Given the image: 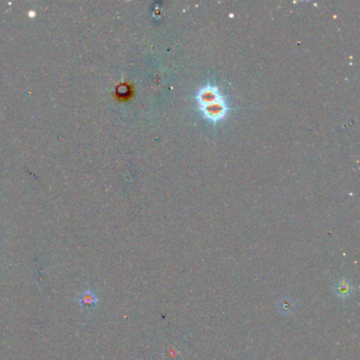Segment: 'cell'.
Returning <instances> with one entry per match:
<instances>
[{
  "label": "cell",
  "instance_id": "1",
  "mask_svg": "<svg viewBox=\"0 0 360 360\" xmlns=\"http://www.w3.org/2000/svg\"><path fill=\"white\" fill-rule=\"evenodd\" d=\"M198 103L202 112L209 121L219 122L227 112V106L215 87H205L198 94Z\"/></svg>",
  "mask_w": 360,
  "mask_h": 360
},
{
  "label": "cell",
  "instance_id": "2",
  "mask_svg": "<svg viewBox=\"0 0 360 360\" xmlns=\"http://www.w3.org/2000/svg\"><path fill=\"white\" fill-rule=\"evenodd\" d=\"M335 289H336V294H338L341 297H346L351 292V284L347 281L341 280L340 282L337 283Z\"/></svg>",
  "mask_w": 360,
  "mask_h": 360
},
{
  "label": "cell",
  "instance_id": "3",
  "mask_svg": "<svg viewBox=\"0 0 360 360\" xmlns=\"http://www.w3.org/2000/svg\"><path fill=\"white\" fill-rule=\"evenodd\" d=\"M80 302L82 303L85 307H90L93 306L95 303V297L93 294H90V292H87V294L82 295V297L80 298Z\"/></svg>",
  "mask_w": 360,
  "mask_h": 360
}]
</instances>
